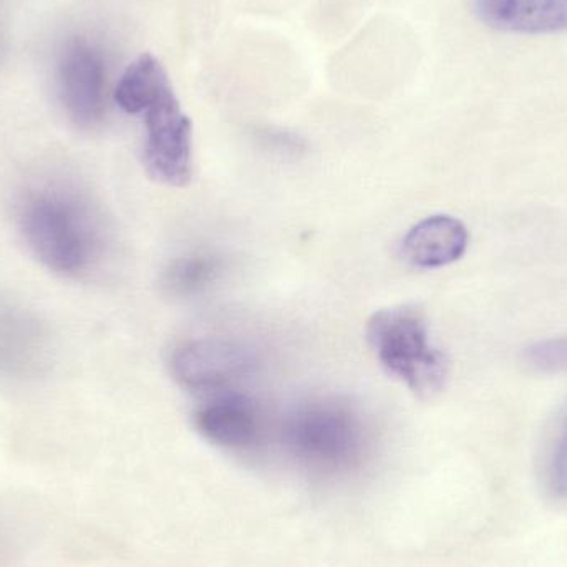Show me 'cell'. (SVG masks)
<instances>
[{"label":"cell","instance_id":"10","mask_svg":"<svg viewBox=\"0 0 567 567\" xmlns=\"http://www.w3.org/2000/svg\"><path fill=\"white\" fill-rule=\"evenodd\" d=\"M476 13L492 29L513 33L567 30V0H475Z\"/></svg>","mask_w":567,"mask_h":567},{"label":"cell","instance_id":"6","mask_svg":"<svg viewBox=\"0 0 567 567\" xmlns=\"http://www.w3.org/2000/svg\"><path fill=\"white\" fill-rule=\"evenodd\" d=\"M50 355V333L39 317L0 297V379H35L49 367Z\"/></svg>","mask_w":567,"mask_h":567},{"label":"cell","instance_id":"2","mask_svg":"<svg viewBox=\"0 0 567 567\" xmlns=\"http://www.w3.org/2000/svg\"><path fill=\"white\" fill-rule=\"evenodd\" d=\"M281 436L287 453L317 475L352 472L367 452L362 416L339 400H313L297 406L284 420Z\"/></svg>","mask_w":567,"mask_h":567},{"label":"cell","instance_id":"1","mask_svg":"<svg viewBox=\"0 0 567 567\" xmlns=\"http://www.w3.org/2000/svg\"><path fill=\"white\" fill-rule=\"evenodd\" d=\"M16 225L33 258L60 278L93 275L109 251V229L99 206L62 176L39 179L20 192Z\"/></svg>","mask_w":567,"mask_h":567},{"label":"cell","instance_id":"11","mask_svg":"<svg viewBox=\"0 0 567 567\" xmlns=\"http://www.w3.org/2000/svg\"><path fill=\"white\" fill-rule=\"evenodd\" d=\"M168 83L172 82L159 60L152 53H143L135 62L130 63L120 79L115 90V102L123 112L142 115L153 96Z\"/></svg>","mask_w":567,"mask_h":567},{"label":"cell","instance_id":"9","mask_svg":"<svg viewBox=\"0 0 567 567\" xmlns=\"http://www.w3.org/2000/svg\"><path fill=\"white\" fill-rule=\"evenodd\" d=\"M468 231L460 219L439 215L413 226L402 241V255L419 269H439L462 259Z\"/></svg>","mask_w":567,"mask_h":567},{"label":"cell","instance_id":"3","mask_svg":"<svg viewBox=\"0 0 567 567\" xmlns=\"http://www.w3.org/2000/svg\"><path fill=\"white\" fill-rule=\"evenodd\" d=\"M367 339L383 369L415 395L430 399L449 379V360L430 340L422 310L395 306L379 310L367 323Z\"/></svg>","mask_w":567,"mask_h":567},{"label":"cell","instance_id":"4","mask_svg":"<svg viewBox=\"0 0 567 567\" xmlns=\"http://www.w3.org/2000/svg\"><path fill=\"white\" fill-rule=\"evenodd\" d=\"M143 159L150 176L168 186H185L193 175V125L172 83L163 86L142 112Z\"/></svg>","mask_w":567,"mask_h":567},{"label":"cell","instance_id":"5","mask_svg":"<svg viewBox=\"0 0 567 567\" xmlns=\"http://www.w3.org/2000/svg\"><path fill=\"white\" fill-rule=\"evenodd\" d=\"M251 353L246 347L228 339L192 340L175 350L172 359L176 379L199 392H229L251 372Z\"/></svg>","mask_w":567,"mask_h":567},{"label":"cell","instance_id":"12","mask_svg":"<svg viewBox=\"0 0 567 567\" xmlns=\"http://www.w3.org/2000/svg\"><path fill=\"white\" fill-rule=\"evenodd\" d=\"M225 262L209 252H193L176 259L165 271V287L173 296H193L218 281Z\"/></svg>","mask_w":567,"mask_h":567},{"label":"cell","instance_id":"14","mask_svg":"<svg viewBox=\"0 0 567 567\" xmlns=\"http://www.w3.org/2000/svg\"><path fill=\"white\" fill-rule=\"evenodd\" d=\"M546 478L553 495L567 496V425L559 433L553 445L551 455L546 468Z\"/></svg>","mask_w":567,"mask_h":567},{"label":"cell","instance_id":"13","mask_svg":"<svg viewBox=\"0 0 567 567\" xmlns=\"http://www.w3.org/2000/svg\"><path fill=\"white\" fill-rule=\"evenodd\" d=\"M525 357L529 365L542 372H567V336L535 343Z\"/></svg>","mask_w":567,"mask_h":567},{"label":"cell","instance_id":"8","mask_svg":"<svg viewBox=\"0 0 567 567\" xmlns=\"http://www.w3.org/2000/svg\"><path fill=\"white\" fill-rule=\"evenodd\" d=\"M196 426L208 442L233 452L258 449L262 420L258 406L241 393L221 392L203 403L196 412Z\"/></svg>","mask_w":567,"mask_h":567},{"label":"cell","instance_id":"7","mask_svg":"<svg viewBox=\"0 0 567 567\" xmlns=\"http://www.w3.org/2000/svg\"><path fill=\"white\" fill-rule=\"evenodd\" d=\"M63 105L80 128L95 126L105 112V65L102 55L86 40L66 47L60 65Z\"/></svg>","mask_w":567,"mask_h":567},{"label":"cell","instance_id":"15","mask_svg":"<svg viewBox=\"0 0 567 567\" xmlns=\"http://www.w3.org/2000/svg\"><path fill=\"white\" fill-rule=\"evenodd\" d=\"M262 140H265L266 145L271 146L276 152L286 153V155H299L303 150V143L299 136L282 132V130H279V132L269 130V132H265Z\"/></svg>","mask_w":567,"mask_h":567}]
</instances>
